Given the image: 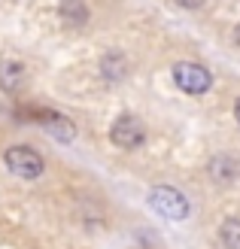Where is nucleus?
I'll return each instance as SVG.
<instances>
[{
  "mask_svg": "<svg viewBox=\"0 0 240 249\" xmlns=\"http://www.w3.org/2000/svg\"><path fill=\"white\" fill-rule=\"evenodd\" d=\"M146 201L167 222H185L192 216V204H188V197L176 189V185H152L149 195H146Z\"/></svg>",
  "mask_w": 240,
  "mask_h": 249,
  "instance_id": "obj_1",
  "label": "nucleus"
},
{
  "mask_svg": "<svg viewBox=\"0 0 240 249\" xmlns=\"http://www.w3.org/2000/svg\"><path fill=\"white\" fill-rule=\"evenodd\" d=\"M170 76H173L176 89L183 94H192V97H201L213 89V73L201 61H176L170 67Z\"/></svg>",
  "mask_w": 240,
  "mask_h": 249,
  "instance_id": "obj_2",
  "label": "nucleus"
},
{
  "mask_svg": "<svg viewBox=\"0 0 240 249\" xmlns=\"http://www.w3.org/2000/svg\"><path fill=\"white\" fill-rule=\"evenodd\" d=\"M3 164H6L9 173H16L18 179H40L46 173L43 155L37 152V149H31V146H21V143L9 146L3 152Z\"/></svg>",
  "mask_w": 240,
  "mask_h": 249,
  "instance_id": "obj_3",
  "label": "nucleus"
},
{
  "mask_svg": "<svg viewBox=\"0 0 240 249\" xmlns=\"http://www.w3.org/2000/svg\"><path fill=\"white\" fill-rule=\"evenodd\" d=\"M110 143L119 146V149H125V152L140 149V146L146 143V128H143V122L137 119V116H131V113L119 116L116 122L110 124Z\"/></svg>",
  "mask_w": 240,
  "mask_h": 249,
  "instance_id": "obj_4",
  "label": "nucleus"
},
{
  "mask_svg": "<svg viewBox=\"0 0 240 249\" xmlns=\"http://www.w3.org/2000/svg\"><path fill=\"white\" fill-rule=\"evenodd\" d=\"M207 177L216 182V185H234L237 177H240V161L234 155H225V152L213 155L207 161Z\"/></svg>",
  "mask_w": 240,
  "mask_h": 249,
  "instance_id": "obj_5",
  "label": "nucleus"
},
{
  "mask_svg": "<svg viewBox=\"0 0 240 249\" xmlns=\"http://www.w3.org/2000/svg\"><path fill=\"white\" fill-rule=\"evenodd\" d=\"M28 82V67L18 58H3L0 61V89L6 94H18Z\"/></svg>",
  "mask_w": 240,
  "mask_h": 249,
  "instance_id": "obj_6",
  "label": "nucleus"
},
{
  "mask_svg": "<svg viewBox=\"0 0 240 249\" xmlns=\"http://www.w3.org/2000/svg\"><path fill=\"white\" fill-rule=\"evenodd\" d=\"M128 70H131V64H128V55L125 52H107L104 58H100V64H97V73H100V79L104 82H110V85H116V82H122L125 76H128Z\"/></svg>",
  "mask_w": 240,
  "mask_h": 249,
  "instance_id": "obj_7",
  "label": "nucleus"
},
{
  "mask_svg": "<svg viewBox=\"0 0 240 249\" xmlns=\"http://www.w3.org/2000/svg\"><path fill=\"white\" fill-rule=\"evenodd\" d=\"M58 16L64 24H70V28H82V24L92 18V12H88L85 0H58Z\"/></svg>",
  "mask_w": 240,
  "mask_h": 249,
  "instance_id": "obj_8",
  "label": "nucleus"
},
{
  "mask_svg": "<svg viewBox=\"0 0 240 249\" xmlns=\"http://www.w3.org/2000/svg\"><path fill=\"white\" fill-rule=\"evenodd\" d=\"M43 128L52 134L58 143H73V140H76V124H73V119H67L64 113H55Z\"/></svg>",
  "mask_w": 240,
  "mask_h": 249,
  "instance_id": "obj_9",
  "label": "nucleus"
},
{
  "mask_svg": "<svg viewBox=\"0 0 240 249\" xmlns=\"http://www.w3.org/2000/svg\"><path fill=\"white\" fill-rule=\"evenodd\" d=\"M219 243L225 249H240V219L231 216L219 225Z\"/></svg>",
  "mask_w": 240,
  "mask_h": 249,
  "instance_id": "obj_10",
  "label": "nucleus"
},
{
  "mask_svg": "<svg viewBox=\"0 0 240 249\" xmlns=\"http://www.w3.org/2000/svg\"><path fill=\"white\" fill-rule=\"evenodd\" d=\"M176 6H183V9H201V6H204V0H176Z\"/></svg>",
  "mask_w": 240,
  "mask_h": 249,
  "instance_id": "obj_11",
  "label": "nucleus"
},
{
  "mask_svg": "<svg viewBox=\"0 0 240 249\" xmlns=\"http://www.w3.org/2000/svg\"><path fill=\"white\" fill-rule=\"evenodd\" d=\"M231 40H234V46L240 49V24H237V28H234V34H231Z\"/></svg>",
  "mask_w": 240,
  "mask_h": 249,
  "instance_id": "obj_12",
  "label": "nucleus"
},
{
  "mask_svg": "<svg viewBox=\"0 0 240 249\" xmlns=\"http://www.w3.org/2000/svg\"><path fill=\"white\" fill-rule=\"evenodd\" d=\"M234 119H237V124H240V97L234 101Z\"/></svg>",
  "mask_w": 240,
  "mask_h": 249,
  "instance_id": "obj_13",
  "label": "nucleus"
}]
</instances>
